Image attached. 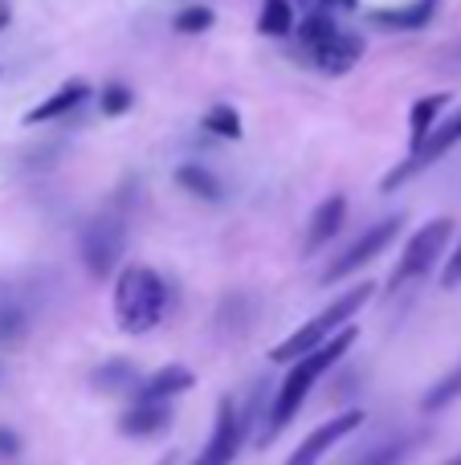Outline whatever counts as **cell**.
<instances>
[{"label":"cell","instance_id":"cell-1","mask_svg":"<svg viewBox=\"0 0 461 465\" xmlns=\"http://www.w3.org/2000/svg\"><path fill=\"white\" fill-rule=\"evenodd\" d=\"M351 343H356V327L348 322V327H339L331 339H323L315 351H307V355H299V360H290V371L282 376L274 404H270V420H266V429H261V441L278 437L294 417H299L302 401H307L310 388L319 384V376H327V371H331L335 363H339L343 355L351 351Z\"/></svg>","mask_w":461,"mask_h":465},{"label":"cell","instance_id":"cell-2","mask_svg":"<svg viewBox=\"0 0 461 465\" xmlns=\"http://www.w3.org/2000/svg\"><path fill=\"white\" fill-rule=\"evenodd\" d=\"M168 314V282L152 265H127L114 278V322L123 335H147Z\"/></svg>","mask_w":461,"mask_h":465},{"label":"cell","instance_id":"cell-3","mask_svg":"<svg viewBox=\"0 0 461 465\" xmlns=\"http://www.w3.org/2000/svg\"><path fill=\"white\" fill-rule=\"evenodd\" d=\"M299 45L302 54L310 57L319 74H331V78H343V74L356 70V62L364 57V37L351 29H343L331 13H307L299 21Z\"/></svg>","mask_w":461,"mask_h":465},{"label":"cell","instance_id":"cell-4","mask_svg":"<svg viewBox=\"0 0 461 465\" xmlns=\"http://www.w3.org/2000/svg\"><path fill=\"white\" fill-rule=\"evenodd\" d=\"M372 294H376L372 282H359V286H351L348 294L335 298V302L327 306L323 314H315V319L302 322V327L294 331V335H286L282 343H278L274 351H270V360H274V363H290V360H299V355L315 351V347L323 343V339H331L339 327H348V322L368 306V298H372Z\"/></svg>","mask_w":461,"mask_h":465},{"label":"cell","instance_id":"cell-5","mask_svg":"<svg viewBox=\"0 0 461 465\" xmlns=\"http://www.w3.org/2000/svg\"><path fill=\"white\" fill-rule=\"evenodd\" d=\"M82 249V265H86L90 278H111L123 262V249H127V217L123 213H98L78 237Z\"/></svg>","mask_w":461,"mask_h":465},{"label":"cell","instance_id":"cell-6","mask_svg":"<svg viewBox=\"0 0 461 465\" xmlns=\"http://www.w3.org/2000/svg\"><path fill=\"white\" fill-rule=\"evenodd\" d=\"M449 241H454V221L449 217H437L429 225H421L408 237L405 253H400L397 270H392V290L405 286V282H417V278H429L437 270V262L446 257Z\"/></svg>","mask_w":461,"mask_h":465},{"label":"cell","instance_id":"cell-7","mask_svg":"<svg viewBox=\"0 0 461 465\" xmlns=\"http://www.w3.org/2000/svg\"><path fill=\"white\" fill-rule=\"evenodd\" d=\"M461 143V111L454 114H446V119H437L429 127V135L421 139L417 147H408V160L405 163H397V168L384 176V193H392V188H400L408 176H417V172H425V168H433V163L441 160V155H449L454 147Z\"/></svg>","mask_w":461,"mask_h":465},{"label":"cell","instance_id":"cell-8","mask_svg":"<svg viewBox=\"0 0 461 465\" xmlns=\"http://www.w3.org/2000/svg\"><path fill=\"white\" fill-rule=\"evenodd\" d=\"M400 229H405V221H400V217H388V221H380L376 229H368L356 245H348L331 265H327V278L323 282H339V278H348V273H359L368 262H376V257H380L384 249L400 237Z\"/></svg>","mask_w":461,"mask_h":465},{"label":"cell","instance_id":"cell-9","mask_svg":"<svg viewBox=\"0 0 461 465\" xmlns=\"http://www.w3.org/2000/svg\"><path fill=\"white\" fill-rule=\"evenodd\" d=\"M241 437H245V412L237 409L233 396H221L212 437H209L204 453H201V458H196L192 465H233L237 453H241Z\"/></svg>","mask_w":461,"mask_h":465},{"label":"cell","instance_id":"cell-10","mask_svg":"<svg viewBox=\"0 0 461 465\" xmlns=\"http://www.w3.org/2000/svg\"><path fill=\"white\" fill-rule=\"evenodd\" d=\"M359 425H364V409L335 412V417H331V420H323V425H319L315 433H307V441H299V450H294L282 465H319V461L327 458V453L335 450V445L343 441V437L356 433Z\"/></svg>","mask_w":461,"mask_h":465},{"label":"cell","instance_id":"cell-11","mask_svg":"<svg viewBox=\"0 0 461 465\" xmlns=\"http://www.w3.org/2000/svg\"><path fill=\"white\" fill-rule=\"evenodd\" d=\"M172 425V401H152V396H135L131 409L119 417L123 437H155Z\"/></svg>","mask_w":461,"mask_h":465},{"label":"cell","instance_id":"cell-12","mask_svg":"<svg viewBox=\"0 0 461 465\" xmlns=\"http://www.w3.org/2000/svg\"><path fill=\"white\" fill-rule=\"evenodd\" d=\"M29 327H33V314H29L25 294L13 282L0 278V347H21Z\"/></svg>","mask_w":461,"mask_h":465},{"label":"cell","instance_id":"cell-13","mask_svg":"<svg viewBox=\"0 0 461 465\" xmlns=\"http://www.w3.org/2000/svg\"><path fill=\"white\" fill-rule=\"evenodd\" d=\"M86 98H90V82H82V78L62 82V86H57L54 94L45 98V103H37L29 114H25V127H33V123H54V119H62V114L78 111Z\"/></svg>","mask_w":461,"mask_h":465},{"label":"cell","instance_id":"cell-14","mask_svg":"<svg viewBox=\"0 0 461 465\" xmlns=\"http://www.w3.org/2000/svg\"><path fill=\"white\" fill-rule=\"evenodd\" d=\"M343 217H348V201H343L339 193L327 196L323 204H319L315 213H310V229H307V253H315V249L331 245L335 232L343 229Z\"/></svg>","mask_w":461,"mask_h":465},{"label":"cell","instance_id":"cell-15","mask_svg":"<svg viewBox=\"0 0 461 465\" xmlns=\"http://www.w3.org/2000/svg\"><path fill=\"white\" fill-rule=\"evenodd\" d=\"M192 384H196V376L184 368V363H168V368H160L155 376H147L143 384H139L135 396H152V401H176V396L188 392Z\"/></svg>","mask_w":461,"mask_h":465},{"label":"cell","instance_id":"cell-16","mask_svg":"<svg viewBox=\"0 0 461 465\" xmlns=\"http://www.w3.org/2000/svg\"><path fill=\"white\" fill-rule=\"evenodd\" d=\"M437 13V0H413L405 8H376L372 21L384 25V29H425Z\"/></svg>","mask_w":461,"mask_h":465},{"label":"cell","instance_id":"cell-17","mask_svg":"<svg viewBox=\"0 0 461 465\" xmlns=\"http://www.w3.org/2000/svg\"><path fill=\"white\" fill-rule=\"evenodd\" d=\"M449 106V94H425L413 103V111H408V147H417L425 135H429V127L441 119V111Z\"/></svg>","mask_w":461,"mask_h":465},{"label":"cell","instance_id":"cell-18","mask_svg":"<svg viewBox=\"0 0 461 465\" xmlns=\"http://www.w3.org/2000/svg\"><path fill=\"white\" fill-rule=\"evenodd\" d=\"M258 33H266V37H290L294 33V0H261Z\"/></svg>","mask_w":461,"mask_h":465},{"label":"cell","instance_id":"cell-19","mask_svg":"<svg viewBox=\"0 0 461 465\" xmlns=\"http://www.w3.org/2000/svg\"><path fill=\"white\" fill-rule=\"evenodd\" d=\"M176 184L184 188V193L209 201V204H217L221 196H225V188L217 184V176H212V172H204V168H196V163H184V168L176 172Z\"/></svg>","mask_w":461,"mask_h":465},{"label":"cell","instance_id":"cell-20","mask_svg":"<svg viewBox=\"0 0 461 465\" xmlns=\"http://www.w3.org/2000/svg\"><path fill=\"white\" fill-rule=\"evenodd\" d=\"M204 131L209 135H221V139H241V119H237V111L233 106H225V103H217L209 114H204Z\"/></svg>","mask_w":461,"mask_h":465},{"label":"cell","instance_id":"cell-21","mask_svg":"<svg viewBox=\"0 0 461 465\" xmlns=\"http://www.w3.org/2000/svg\"><path fill=\"white\" fill-rule=\"evenodd\" d=\"M457 396H461V368H454L446 380H437V384H433V392H425V412L449 409Z\"/></svg>","mask_w":461,"mask_h":465},{"label":"cell","instance_id":"cell-22","mask_svg":"<svg viewBox=\"0 0 461 465\" xmlns=\"http://www.w3.org/2000/svg\"><path fill=\"white\" fill-rule=\"evenodd\" d=\"M212 8L209 5H188V8H180L176 13V21H172V29L176 33H184V37H192V33H204V29H212Z\"/></svg>","mask_w":461,"mask_h":465},{"label":"cell","instance_id":"cell-23","mask_svg":"<svg viewBox=\"0 0 461 465\" xmlns=\"http://www.w3.org/2000/svg\"><path fill=\"white\" fill-rule=\"evenodd\" d=\"M94 376H98V388H106V392H114V388H135V368H131L127 360L106 363V368H98Z\"/></svg>","mask_w":461,"mask_h":465},{"label":"cell","instance_id":"cell-24","mask_svg":"<svg viewBox=\"0 0 461 465\" xmlns=\"http://www.w3.org/2000/svg\"><path fill=\"white\" fill-rule=\"evenodd\" d=\"M131 103H135V94H131L123 82L103 86V114H123V111H131Z\"/></svg>","mask_w":461,"mask_h":465},{"label":"cell","instance_id":"cell-25","mask_svg":"<svg viewBox=\"0 0 461 465\" xmlns=\"http://www.w3.org/2000/svg\"><path fill=\"white\" fill-rule=\"evenodd\" d=\"M299 8H302V13H331V16H339V13H356L359 0H299Z\"/></svg>","mask_w":461,"mask_h":465},{"label":"cell","instance_id":"cell-26","mask_svg":"<svg viewBox=\"0 0 461 465\" xmlns=\"http://www.w3.org/2000/svg\"><path fill=\"white\" fill-rule=\"evenodd\" d=\"M408 453V441H397V445H384L380 453H376L368 465H400V458Z\"/></svg>","mask_w":461,"mask_h":465},{"label":"cell","instance_id":"cell-27","mask_svg":"<svg viewBox=\"0 0 461 465\" xmlns=\"http://www.w3.org/2000/svg\"><path fill=\"white\" fill-rule=\"evenodd\" d=\"M441 286H461V245L449 253L446 262V273H441Z\"/></svg>","mask_w":461,"mask_h":465},{"label":"cell","instance_id":"cell-28","mask_svg":"<svg viewBox=\"0 0 461 465\" xmlns=\"http://www.w3.org/2000/svg\"><path fill=\"white\" fill-rule=\"evenodd\" d=\"M16 450H21V445H16V433H13V429H0V453H5V458H13Z\"/></svg>","mask_w":461,"mask_h":465},{"label":"cell","instance_id":"cell-29","mask_svg":"<svg viewBox=\"0 0 461 465\" xmlns=\"http://www.w3.org/2000/svg\"><path fill=\"white\" fill-rule=\"evenodd\" d=\"M8 16H13V13H8V5H0V29L8 25Z\"/></svg>","mask_w":461,"mask_h":465},{"label":"cell","instance_id":"cell-30","mask_svg":"<svg viewBox=\"0 0 461 465\" xmlns=\"http://www.w3.org/2000/svg\"><path fill=\"white\" fill-rule=\"evenodd\" d=\"M155 465H172V453H168V458H160V461H155Z\"/></svg>","mask_w":461,"mask_h":465},{"label":"cell","instance_id":"cell-31","mask_svg":"<svg viewBox=\"0 0 461 465\" xmlns=\"http://www.w3.org/2000/svg\"><path fill=\"white\" fill-rule=\"evenodd\" d=\"M446 465H461V453H457V458H449V461H446Z\"/></svg>","mask_w":461,"mask_h":465}]
</instances>
